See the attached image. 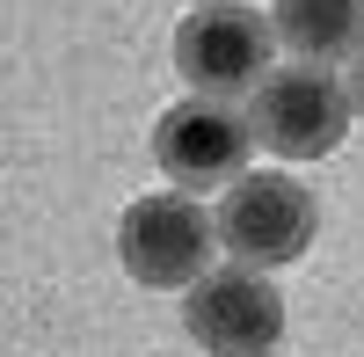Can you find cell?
Returning <instances> with one entry per match:
<instances>
[{
    "label": "cell",
    "mask_w": 364,
    "mask_h": 357,
    "mask_svg": "<svg viewBox=\"0 0 364 357\" xmlns=\"http://www.w3.org/2000/svg\"><path fill=\"white\" fill-rule=\"evenodd\" d=\"M117 255L146 292H190L197 277H211L219 255V219L204 212L190 190H154L117 219Z\"/></svg>",
    "instance_id": "obj_1"
},
{
    "label": "cell",
    "mask_w": 364,
    "mask_h": 357,
    "mask_svg": "<svg viewBox=\"0 0 364 357\" xmlns=\"http://www.w3.org/2000/svg\"><path fill=\"white\" fill-rule=\"evenodd\" d=\"M350 87L328 73V66H277L262 87H255V102H248V124L255 139L269 146V154H284V161H321V154H336L343 132H350Z\"/></svg>",
    "instance_id": "obj_2"
},
{
    "label": "cell",
    "mask_w": 364,
    "mask_h": 357,
    "mask_svg": "<svg viewBox=\"0 0 364 357\" xmlns=\"http://www.w3.org/2000/svg\"><path fill=\"white\" fill-rule=\"evenodd\" d=\"M269 44H277V29L255 8L211 0V8H197L175 29V73L190 80V95H226L233 102V95H255L269 80Z\"/></svg>",
    "instance_id": "obj_3"
},
{
    "label": "cell",
    "mask_w": 364,
    "mask_h": 357,
    "mask_svg": "<svg viewBox=\"0 0 364 357\" xmlns=\"http://www.w3.org/2000/svg\"><path fill=\"white\" fill-rule=\"evenodd\" d=\"M248 146H255V124L226 95H182L175 110H161V124H154V161L182 190L240 183V175H248Z\"/></svg>",
    "instance_id": "obj_4"
},
{
    "label": "cell",
    "mask_w": 364,
    "mask_h": 357,
    "mask_svg": "<svg viewBox=\"0 0 364 357\" xmlns=\"http://www.w3.org/2000/svg\"><path fill=\"white\" fill-rule=\"evenodd\" d=\"M314 241V197L291 175H240L219 204V248L248 270H284Z\"/></svg>",
    "instance_id": "obj_5"
},
{
    "label": "cell",
    "mask_w": 364,
    "mask_h": 357,
    "mask_svg": "<svg viewBox=\"0 0 364 357\" xmlns=\"http://www.w3.org/2000/svg\"><path fill=\"white\" fill-rule=\"evenodd\" d=\"M182 321H190V336L211 357H269L277 336H284V299L269 284V270L233 262V270H211V277L190 284Z\"/></svg>",
    "instance_id": "obj_6"
},
{
    "label": "cell",
    "mask_w": 364,
    "mask_h": 357,
    "mask_svg": "<svg viewBox=\"0 0 364 357\" xmlns=\"http://www.w3.org/2000/svg\"><path fill=\"white\" fill-rule=\"evenodd\" d=\"M269 29L306 66H343L364 51V0H277Z\"/></svg>",
    "instance_id": "obj_7"
},
{
    "label": "cell",
    "mask_w": 364,
    "mask_h": 357,
    "mask_svg": "<svg viewBox=\"0 0 364 357\" xmlns=\"http://www.w3.org/2000/svg\"><path fill=\"white\" fill-rule=\"evenodd\" d=\"M350 102H357V117H364V51H357V73H350Z\"/></svg>",
    "instance_id": "obj_8"
},
{
    "label": "cell",
    "mask_w": 364,
    "mask_h": 357,
    "mask_svg": "<svg viewBox=\"0 0 364 357\" xmlns=\"http://www.w3.org/2000/svg\"><path fill=\"white\" fill-rule=\"evenodd\" d=\"M197 8H211V0H197Z\"/></svg>",
    "instance_id": "obj_9"
}]
</instances>
